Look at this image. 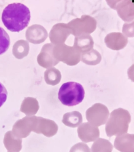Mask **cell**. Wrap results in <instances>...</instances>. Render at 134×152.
I'll use <instances>...</instances> for the list:
<instances>
[{"mask_svg": "<svg viewBox=\"0 0 134 152\" xmlns=\"http://www.w3.org/2000/svg\"><path fill=\"white\" fill-rule=\"evenodd\" d=\"M70 152H90V150L88 145L84 144L79 143L75 145L70 150Z\"/></svg>", "mask_w": 134, "mask_h": 152, "instance_id": "10", "label": "cell"}, {"mask_svg": "<svg viewBox=\"0 0 134 152\" xmlns=\"http://www.w3.org/2000/svg\"><path fill=\"white\" fill-rule=\"evenodd\" d=\"M10 44V37L4 28L0 27V55L7 51Z\"/></svg>", "mask_w": 134, "mask_h": 152, "instance_id": "8", "label": "cell"}, {"mask_svg": "<svg viewBox=\"0 0 134 152\" xmlns=\"http://www.w3.org/2000/svg\"><path fill=\"white\" fill-rule=\"evenodd\" d=\"M39 122L40 123V126L37 125V118L36 117V122H35V129H34V132L37 133H43V134L46 135L47 137H50L55 134L58 126L56 123H54L50 120L44 119L41 118H39Z\"/></svg>", "mask_w": 134, "mask_h": 152, "instance_id": "5", "label": "cell"}, {"mask_svg": "<svg viewBox=\"0 0 134 152\" xmlns=\"http://www.w3.org/2000/svg\"><path fill=\"white\" fill-rule=\"evenodd\" d=\"M109 115V110L101 104H96L87 111V119L96 126L104 124Z\"/></svg>", "mask_w": 134, "mask_h": 152, "instance_id": "4", "label": "cell"}, {"mask_svg": "<svg viewBox=\"0 0 134 152\" xmlns=\"http://www.w3.org/2000/svg\"><path fill=\"white\" fill-rule=\"evenodd\" d=\"M11 132H7L6 134L8 136V137L11 140L12 142L5 141V147L9 152H19L20 151L21 148H22V145H21L22 140H20V139L18 138L17 140L14 141V142H13V141H12V138H13V136L11 135Z\"/></svg>", "mask_w": 134, "mask_h": 152, "instance_id": "9", "label": "cell"}, {"mask_svg": "<svg viewBox=\"0 0 134 152\" xmlns=\"http://www.w3.org/2000/svg\"><path fill=\"white\" fill-rule=\"evenodd\" d=\"M82 121L81 114L78 112H73L64 114L62 122L69 127H76Z\"/></svg>", "mask_w": 134, "mask_h": 152, "instance_id": "6", "label": "cell"}, {"mask_svg": "<svg viewBox=\"0 0 134 152\" xmlns=\"http://www.w3.org/2000/svg\"><path fill=\"white\" fill-rule=\"evenodd\" d=\"M112 150V144L104 139H99L92 147V152H111Z\"/></svg>", "mask_w": 134, "mask_h": 152, "instance_id": "7", "label": "cell"}, {"mask_svg": "<svg viewBox=\"0 0 134 152\" xmlns=\"http://www.w3.org/2000/svg\"><path fill=\"white\" fill-rule=\"evenodd\" d=\"M29 8L20 3L8 5L2 12L1 20L4 26L12 32H19L30 23Z\"/></svg>", "mask_w": 134, "mask_h": 152, "instance_id": "1", "label": "cell"}, {"mask_svg": "<svg viewBox=\"0 0 134 152\" xmlns=\"http://www.w3.org/2000/svg\"><path fill=\"white\" fill-rule=\"evenodd\" d=\"M130 122V113L122 109L115 110L111 113V118L106 125V132L109 137L120 135L127 131Z\"/></svg>", "mask_w": 134, "mask_h": 152, "instance_id": "3", "label": "cell"}, {"mask_svg": "<svg viewBox=\"0 0 134 152\" xmlns=\"http://www.w3.org/2000/svg\"><path fill=\"white\" fill-rule=\"evenodd\" d=\"M7 91L5 87L1 83H0V107L6 102L7 99Z\"/></svg>", "mask_w": 134, "mask_h": 152, "instance_id": "11", "label": "cell"}, {"mask_svg": "<svg viewBox=\"0 0 134 152\" xmlns=\"http://www.w3.org/2000/svg\"><path fill=\"white\" fill-rule=\"evenodd\" d=\"M85 92L82 85L76 82L69 81L60 87L58 99L63 105L75 106L82 102Z\"/></svg>", "mask_w": 134, "mask_h": 152, "instance_id": "2", "label": "cell"}]
</instances>
